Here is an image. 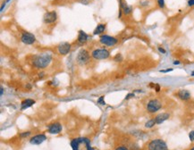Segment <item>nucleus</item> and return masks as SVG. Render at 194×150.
Returning a JSON list of instances; mask_svg holds the SVG:
<instances>
[{"label":"nucleus","instance_id":"obj_33","mask_svg":"<svg viewBox=\"0 0 194 150\" xmlns=\"http://www.w3.org/2000/svg\"><path fill=\"white\" fill-rule=\"evenodd\" d=\"M173 64H175V65H177V64H180V62H179L178 60H176V61H174V62H173Z\"/></svg>","mask_w":194,"mask_h":150},{"label":"nucleus","instance_id":"obj_4","mask_svg":"<svg viewBox=\"0 0 194 150\" xmlns=\"http://www.w3.org/2000/svg\"><path fill=\"white\" fill-rule=\"evenodd\" d=\"M162 108V103L159 99H150L146 105V109L149 114H155Z\"/></svg>","mask_w":194,"mask_h":150},{"label":"nucleus","instance_id":"obj_13","mask_svg":"<svg viewBox=\"0 0 194 150\" xmlns=\"http://www.w3.org/2000/svg\"><path fill=\"white\" fill-rule=\"evenodd\" d=\"M62 130V125L58 123H55L48 126V132L50 134H58Z\"/></svg>","mask_w":194,"mask_h":150},{"label":"nucleus","instance_id":"obj_19","mask_svg":"<svg viewBox=\"0 0 194 150\" xmlns=\"http://www.w3.org/2000/svg\"><path fill=\"white\" fill-rule=\"evenodd\" d=\"M156 124H157V123H156L155 119H151V120H149V121H148V122L145 123V127L148 128V129H150V128L154 127Z\"/></svg>","mask_w":194,"mask_h":150},{"label":"nucleus","instance_id":"obj_1","mask_svg":"<svg viewBox=\"0 0 194 150\" xmlns=\"http://www.w3.org/2000/svg\"><path fill=\"white\" fill-rule=\"evenodd\" d=\"M51 61H52V56L49 53H43L35 56L32 60V64L36 68L43 69L49 65Z\"/></svg>","mask_w":194,"mask_h":150},{"label":"nucleus","instance_id":"obj_24","mask_svg":"<svg viewBox=\"0 0 194 150\" xmlns=\"http://www.w3.org/2000/svg\"><path fill=\"white\" fill-rule=\"evenodd\" d=\"M115 150H129L126 147H124V146H121V147H118V148H116Z\"/></svg>","mask_w":194,"mask_h":150},{"label":"nucleus","instance_id":"obj_22","mask_svg":"<svg viewBox=\"0 0 194 150\" xmlns=\"http://www.w3.org/2000/svg\"><path fill=\"white\" fill-rule=\"evenodd\" d=\"M98 103L102 104V105H105V104H106V102L104 101V97H100L98 99Z\"/></svg>","mask_w":194,"mask_h":150},{"label":"nucleus","instance_id":"obj_9","mask_svg":"<svg viewBox=\"0 0 194 150\" xmlns=\"http://www.w3.org/2000/svg\"><path fill=\"white\" fill-rule=\"evenodd\" d=\"M57 14L55 11L47 12L43 16V20L46 23H53L57 21Z\"/></svg>","mask_w":194,"mask_h":150},{"label":"nucleus","instance_id":"obj_34","mask_svg":"<svg viewBox=\"0 0 194 150\" xmlns=\"http://www.w3.org/2000/svg\"><path fill=\"white\" fill-rule=\"evenodd\" d=\"M0 90H1V93H0V94H1V96H2V95H3V93H4V89L1 87V89H0Z\"/></svg>","mask_w":194,"mask_h":150},{"label":"nucleus","instance_id":"obj_21","mask_svg":"<svg viewBox=\"0 0 194 150\" xmlns=\"http://www.w3.org/2000/svg\"><path fill=\"white\" fill-rule=\"evenodd\" d=\"M189 139L191 141L194 142V130H192L190 133H189Z\"/></svg>","mask_w":194,"mask_h":150},{"label":"nucleus","instance_id":"obj_3","mask_svg":"<svg viewBox=\"0 0 194 150\" xmlns=\"http://www.w3.org/2000/svg\"><path fill=\"white\" fill-rule=\"evenodd\" d=\"M148 150H168L166 143L160 139H155L151 140L148 145Z\"/></svg>","mask_w":194,"mask_h":150},{"label":"nucleus","instance_id":"obj_36","mask_svg":"<svg viewBox=\"0 0 194 150\" xmlns=\"http://www.w3.org/2000/svg\"><path fill=\"white\" fill-rule=\"evenodd\" d=\"M190 150H194V147H192V148Z\"/></svg>","mask_w":194,"mask_h":150},{"label":"nucleus","instance_id":"obj_14","mask_svg":"<svg viewBox=\"0 0 194 150\" xmlns=\"http://www.w3.org/2000/svg\"><path fill=\"white\" fill-rule=\"evenodd\" d=\"M177 97L183 101H187L191 98V92L188 90H180L177 92Z\"/></svg>","mask_w":194,"mask_h":150},{"label":"nucleus","instance_id":"obj_30","mask_svg":"<svg viewBox=\"0 0 194 150\" xmlns=\"http://www.w3.org/2000/svg\"><path fill=\"white\" fill-rule=\"evenodd\" d=\"M173 71V69H172V68H170V69L161 70V71H160V72H164V73H165V72H169V71Z\"/></svg>","mask_w":194,"mask_h":150},{"label":"nucleus","instance_id":"obj_15","mask_svg":"<svg viewBox=\"0 0 194 150\" xmlns=\"http://www.w3.org/2000/svg\"><path fill=\"white\" fill-rule=\"evenodd\" d=\"M170 117V115L168 113H162V114H159L158 115L155 117V121H156V123L157 124H161L163 123L164 122H166L167 119H169Z\"/></svg>","mask_w":194,"mask_h":150},{"label":"nucleus","instance_id":"obj_7","mask_svg":"<svg viewBox=\"0 0 194 150\" xmlns=\"http://www.w3.org/2000/svg\"><path fill=\"white\" fill-rule=\"evenodd\" d=\"M76 59L80 64H85L90 61V54L86 49H80L77 55Z\"/></svg>","mask_w":194,"mask_h":150},{"label":"nucleus","instance_id":"obj_11","mask_svg":"<svg viewBox=\"0 0 194 150\" xmlns=\"http://www.w3.org/2000/svg\"><path fill=\"white\" fill-rule=\"evenodd\" d=\"M46 139L47 137L44 134H39V135H36L30 139V143L32 145H39L42 142H44Z\"/></svg>","mask_w":194,"mask_h":150},{"label":"nucleus","instance_id":"obj_31","mask_svg":"<svg viewBox=\"0 0 194 150\" xmlns=\"http://www.w3.org/2000/svg\"><path fill=\"white\" fill-rule=\"evenodd\" d=\"M159 51L160 53H162V54H166V50L164 48H162V47H159Z\"/></svg>","mask_w":194,"mask_h":150},{"label":"nucleus","instance_id":"obj_35","mask_svg":"<svg viewBox=\"0 0 194 150\" xmlns=\"http://www.w3.org/2000/svg\"><path fill=\"white\" fill-rule=\"evenodd\" d=\"M192 76H194V71H192Z\"/></svg>","mask_w":194,"mask_h":150},{"label":"nucleus","instance_id":"obj_2","mask_svg":"<svg viewBox=\"0 0 194 150\" xmlns=\"http://www.w3.org/2000/svg\"><path fill=\"white\" fill-rule=\"evenodd\" d=\"M71 147L73 150H93L91 141L87 138H77L71 141Z\"/></svg>","mask_w":194,"mask_h":150},{"label":"nucleus","instance_id":"obj_8","mask_svg":"<svg viewBox=\"0 0 194 150\" xmlns=\"http://www.w3.org/2000/svg\"><path fill=\"white\" fill-rule=\"evenodd\" d=\"M21 40L25 45H32L36 41V37L32 33L23 32L21 36Z\"/></svg>","mask_w":194,"mask_h":150},{"label":"nucleus","instance_id":"obj_37","mask_svg":"<svg viewBox=\"0 0 194 150\" xmlns=\"http://www.w3.org/2000/svg\"><path fill=\"white\" fill-rule=\"evenodd\" d=\"M193 10H194V9H193Z\"/></svg>","mask_w":194,"mask_h":150},{"label":"nucleus","instance_id":"obj_18","mask_svg":"<svg viewBox=\"0 0 194 150\" xmlns=\"http://www.w3.org/2000/svg\"><path fill=\"white\" fill-rule=\"evenodd\" d=\"M105 30H106V25H105V24H103V23H100V24H99V25L96 27V29H95V30H94V31H93V34L94 35L101 34V33H103V32L105 31Z\"/></svg>","mask_w":194,"mask_h":150},{"label":"nucleus","instance_id":"obj_12","mask_svg":"<svg viewBox=\"0 0 194 150\" xmlns=\"http://www.w3.org/2000/svg\"><path fill=\"white\" fill-rule=\"evenodd\" d=\"M120 7H121L120 10L122 12H124V13L125 15L131 14L132 12V7L130 6V5H128V4L126 2H125L124 0H120Z\"/></svg>","mask_w":194,"mask_h":150},{"label":"nucleus","instance_id":"obj_20","mask_svg":"<svg viewBox=\"0 0 194 150\" xmlns=\"http://www.w3.org/2000/svg\"><path fill=\"white\" fill-rule=\"evenodd\" d=\"M158 5L159 6V8L161 9H164L166 7V3H165V0H158Z\"/></svg>","mask_w":194,"mask_h":150},{"label":"nucleus","instance_id":"obj_10","mask_svg":"<svg viewBox=\"0 0 194 150\" xmlns=\"http://www.w3.org/2000/svg\"><path fill=\"white\" fill-rule=\"evenodd\" d=\"M57 50L60 55H67L71 50V44H69L68 42H62L57 46Z\"/></svg>","mask_w":194,"mask_h":150},{"label":"nucleus","instance_id":"obj_6","mask_svg":"<svg viewBox=\"0 0 194 150\" xmlns=\"http://www.w3.org/2000/svg\"><path fill=\"white\" fill-rule=\"evenodd\" d=\"M99 41L100 43L107 46H113L117 44L118 40L116 38L109 36V35H101L99 38Z\"/></svg>","mask_w":194,"mask_h":150},{"label":"nucleus","instance_id":"obj_26","mask_svg":"<svg viewBox=\"0 0 194 150\" xmlns=\"http://www.w3.org/2000/svg\"><path fill=\"white\" fill-rule=\"evenodd\" d=\"M154 87H155L156 91H157V92H159V90H160L159 85V84H155V85H154Z\"/></svg>","mask_w":194,"mask_h":150},{"label":"nucleus","instance_id":"obj_27","mask_svg":"<svg viewBox=\"0 0 194 150\" xmlns=\"http://www.w3.org/2000/svg\"><path fill=\"white\" fill-rule=\"evenodd\" d=\"M30 134H31V132H30V131H27V132H25V133H22V134H21V137H27V136H29V135H30Z\"/></svg>","mask_w":194,"mask_h":150},{"label":"nucleus","instance_id":"obj_5","mask_svg":"<svg viewBox=\"0 0 194 150\" xmlns=\"http://www.w3.org/2000/svg\"><path fill=\"white\" fill-rule=\"evenodd\" d=\"M91 56L92 57L96 60H103V59H107L109 57L110 53L106 49L99 48V49H95L94 51H92Z\"/></svg>","mask_w":194,"mask_h":150},{"label":"nucleus","instance_id":"obj_29","mask_svg":"<svg viewBox=\"0 0 194 150\" xmlns=\"http://www.w3.org/2000/svg\"><path fill=\"white\" fill-rule=\"evenodd\" d=\"M141 6H147L148 5V1H143V2H141Z\"/></svg>","mask_w":194,"mask_h":150},{"label":"nucleus","instance_id":"obj_17","mask_svg":"<svg viewBox=\"0 0 194 150\" xmlns=\"http://www.w3.org/2000/svg\"><path fill=\"white\" fill-rule=\"evenodd\" d=\"M35 104V101L33 99H26V100H24L22 102V104H21V109L22 110H25V109H27V108H29V107H31L32 105H33Z\"/></svg>","mask_w":194,"mask_h":150},{"label":"nucleus","instance_id":"obj_16","mask_svg":"<svg viewBox=\"0 0 194 150\" xmlns=\"http://www.w3.org/2000/svg\"><path fill=\"white\" fill-rule=\"evenodd\" d=\"M87 40H88V35L86 34L83 31H80L79 34H78V42L82 45V44L86 43Z\"/></svg>","mask_w":194,"mask_h":150},{"label":"nucleus","instance_id":"obj_28","mask_svg":"<svg viewBox=\"0 0 194 150\" xmlns=\"http://www.w3.org/2000/svg\"><path fill=\"white\" fill-rule=\"evenodd\" d=\"M134 97V94H133V93H131V94H128V95L126 96L125 99H129V98H131V97Z\"/></svg>","mask_w":194,"mask_h":150},{"label":"nucleus","instance_id":"obj_25","mask_svg":"<svg viewBox=\"0 0 194 150\" xmlns=\"http://www.w3.org/2000/svg\"><path fill=\"white\" fill-rule=\"evenodd\" d=\"M188 5L189 6H194V0H188Z\"/></svg>","mask_w":194,"mask_h":150},{"label":"nucleus","instance_id":"obj_32","mask_svg":"<svg viewBox=\"0 0 194 150\" xmlns=\"http://www.w3.org/2000/svg\"><path fill=\"white\" fill-rule=\"evenodd\" d=\"M80 3H82V4H84V5H88V3H89V0H80Z\"/></svg>","mask_w":194,"mask_h":150},{"label":"nucleus","instance_id":"obj_23","mask_svg":"<svg viewBox=\"0 0 194 150\" xmlns=\"http://www.w3.org/2000/svg\"><path fill=\"white\" fill-rule=\"evenodd\" d=\"M119 60H122V56H121L120 54H117V55H116V57H114V61H116V62H120Z\"/></svg>","mask_w":194,"mask_h":150}]
</instances>
